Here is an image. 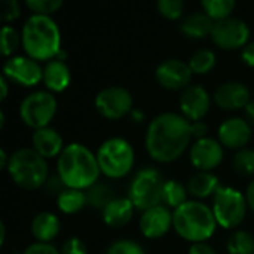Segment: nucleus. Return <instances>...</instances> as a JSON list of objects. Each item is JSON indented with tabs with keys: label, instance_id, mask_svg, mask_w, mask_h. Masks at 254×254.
I'll return each mask as SVG.
<instances>
[{
	"label": "nucleus",
	"instance_id": "7",
	"mask_svg": "<svg viewBox=\"0 0 254 254\" xmlns=\"http://www.w3.org/2000/svg\"><path fill=\"white\" fill-rule=\"evenodd\" d=\"M165 180L155 168L140 170L129 185V199L138 210H150L164 201Z\"/></svg>",
	"mask_w": 254,
	"mask_h": 254
},
{
	"label": "nucleus",
	"instance_id": "46",
	"mask_svg": "<svg viewBox=\"0 0 254 254\" xmlns=\"http://www.w3.org/2000/svg\"><path fill=\"white\" fill-rule=\"evenodd\" d=\"M4 240H6V226L4 223H0V244L1 246L4 244Z\"/></svg>",
	"mask_w": 254,
	"mask_h": 254
},
{
	"label": "nucleus",
	"instance_id": "34",
	"mask_svg": "<svg viewBox=\"0 0 254 254\" xmlns=\"http://www.w3.org/2000/svg\"><path fill=\"white\" fill-rule=\"evenodd\" d=\"M25 4L37 15H51L63 6V0H27Z\"/></svg>",
	"mask_w": 254,
	"mask_h": 254
},
{
	"label": "nucleus",
	"instance_id": "11",
	"mask_svg": "<svg viewBox=\"0 0 254 254\" xmlns=\"http://www.w3.org/2000/svg\"><path fill=\"white\" fill-rule=\"evenodd\" d=\"M211 39L222 49L244 48L250 39V28L243 19L229 16L214 22Z\"/></svg>",
	"mask_w": 254,
	"mask_h": 254
},
{
	"label": "nucleus",
	"instance_id": "3",
	"mask_svg": "<svg viewBox=\"0 0 254 254\" xmlns=\"http://www.w3.org/2000/svg\"><path fill=\"white\" fill-rule=\"evenodd\" d=\"M22 46L33 60H54L61 52V31L49 15L33 13L21 31Z\"/></svg>",
	"mask_w": 254,
	"mask_h": 254
},
{
	"label": "nucleus",
	"instance_id": "24",
	"mask_svg": "<svg viewBox=\"0 0 254 254\" xmlns=\"http://www.w3.org/2000/svg\"><path fill=\"white\" fill-rule=\"evenodd\" d=\"M219 177L211 171H198L188 183V190L196 198H207L219 190Z\"/></svg>",
	"mask_w": 254,
	"mask_h": 254
},
{
	"label": "nucleus",
	"instance_id": "20",
	"mask_svg": "<svg viewBox=\"0 0 254 254\" xmlns=\"http://www.w3.org/2000/svg\"><path fill=\"white\" fill-rule=\"evenodd\" d=\"M71 80V71L68 68V65L55 58L46 63V65L43 67V82L46 85V88L52 92H61L64 91Z\"/></svg>",
	"mask_w": 254,
	"mask_h": 254
},
{
	"label": "nucleus",
	"instance_id": "21",
	"mask_svg": "<svg viewBox=\"0 0 254 254\" xmlns=\"http://www.w3.org/2000/svg\"><path fill=\"white\" fill-rule=\"evenodd\" d=\"M134 208L129 198H115L103 210V220L110 228H122L131 220Z\"/></svg>",
	"mask_w": 254,
	"mask_h": 254
},
{
	"label": "nucleus",
	"instance_id": "1",
	"mask_svg": "<svg viewBox=\"0 0 254 254\" xmlns=\"http://www.w3.org/2000/svg\"><path fill=\"white\" fill-rule=\"evenodd\" d=\"M192 122L183 115L165 112L150 121L146 131V150L158 162H173L188 149Z\"/></svg>",
	"mask_w": 254,
	"mask_h": 254
},
{
	"label": "nucleus",
	"instance_id": "31",
	"mask_svg": "<svg viewBox=\"0 0 254 254\" xmlns=\"http://www.w3.org/2000/svg\"><path fill=\"white\" fill-rule=\"evenodd\" d=\"M234 168L241 176H253L254 174V150L253 149H241L234 156Z\"/></svg>",
	"mask_w": 254,
	"mask_h": 254
},
{
	"label": "nucleus",
	"instance_id": "42",
	"mask_svg": "<svg viewBox=\"0 0 254 254\" xmlns=\"http://www.w3.org/2000/svg\"><path fill=\"white\" fill-rule=\"evenodd\" d=\"M246 199H247V204L250 207V210L254 213V180L250 182V185L247 186V190H246Z\"/></svg>",
	"mask_w": 254,
	"mask_h": 254
},
{
	"label": "nucleus",
	"instance_id": "17",
	"mask_svg": "<svg viewBox=\"0 0 254 254\" xmlns=\"http://www.w3.org/2000/svg\"><path fill=\"white\" fill-rule=\"evenodd\" d=\"M173 226V213L165 205H158L143 211L140 217V231L146 238L155 240L164 237Z\"/></svg>",
	"mask_w": 254,
	"mask_h": 254
},
{
	"label": "nucleus",
	"instance_id": "30",
	"mask_svg": "<svg viewBox=\"0 0 254 254\" xmlns=\"http://www.w3.org/2000/svg\"><path fill=\"white\" fill-rule=\"evenodd\" d=\"M205 13L216 21L229 18L232 10L235 9V1L234 0H202L201 1Z\"/></svg>",
	"mask_w": 254,
	"mask_h": 254
},
{
	"label": "nucleus",
	"instance_id": "4",
	"mask_svg": "<svg viewBox=\"0 0 254 254\" xmlns=\"http://www.w3.org/2000/svg\"><path fill=\"white\" fill-rule=\"evenodd\" d=\"M173 226L186 241L205 243L217 228L213 208L199 201H188L173 213Z\"/></svg>",
	"mask_w": 254,
	"mask_h": 254
},
{
	"label": "nucleus",
	"instance_id": "12",
	"mask_svg": "<svg viewBox=\"0 0 254 254\" xmlns=\"http://www.w3.org/2000/svg\"><path fill=\"white\" fill-rule=\"evenodd\" d=\"M3 76L9 82H15L22 86H34L43 80V68L30 57H10L3 64Z\"/></svg>",
	"mask_w": 254,
	"mask_h": 254
},
{
	"label": "nucleus",
	"instance_id": "29",
	"mask_svg": "<svg viewBox=\"0 0 254 254\" xmlns=\"http://www.w3.org/2000/svg\"><path fill=\"white\" fill-rule=\"evenodd\" d=\"M229 254H254V238L247 231H237L228 240Z\"/></svg>",
	"mask_w": 254,
	"mask_h": 254
},
{
	"label": "nucleus",
	"instance_id": "47",
	"mask_svg": "<svg viewBox=\"0 0 254 254\" xmlns=\"http://www.w3.org/2000/svg\"><path fill=\"white\" fill-rule=\"evenodd\" d=\"M3 125H4V112L1 110L0 112V127L3 128Z\"/></svg>",
	"mask_w": 254,
	"mask_h": 254
},
{
	"label": "nucleus",
	"instance_id": "15",
	"mask_svg": "<svg viewBox=\"0 0 254 254\" xmlns=\"http://www.w3.org/2000/svg\"><path fill=\"white\" fill-rule=\"evenodd\" d=\"M182 115L190 122L201 121L211 104V97L208 91L201 85H189L180 95L179 100Z\"/></svg>",
	"mask_w": 254,
	"mask_h": 254
},
{
	"label": "nucleus",
	"instance_id": "28",
	"mask_svg": "<svg viewBox=\"0 0 254 254\" xmlns=\"http://www.w3.org/2000/svg\"><path fill=\"white\" fill-rule=\"evenodd\" d=\"M216 65V54L208 48L198 49L189 60V67L196 74H205Z\"/></svg>",
	"mask_w": 254,
	"mask_h": 254
},
{
	"label": "nucleus",
	"instance_id": "32",
	"mask_svg": "<svg viewBox=\"0 0 254 254\" xmlns=\"http://www.w3.org/2000/svg\"><path fill=\"white\" fill-rule=\"evenodd\" d=\"M19 42H22V39L19 37L18 31H16L13 27L7 25V24H6V25H3V28H1V37H0V43H1V54H3L4 57L12 55V54L16 51V48H18Z\"/></svg>",
	"mask_w": 254,
	"mask_h": 254
},
{
	"label": "nucleus",
	"instance_id": "18",
	"mask_svg": "<svg viewBox=\"0 0 254 254\" xmlns=\"http://www.w3.org/2000/svg\"><path fill=\"white\" fill-rule=\"evenodd\" d=\"M252 138V127L247 119L229 118L219 128V141L229 149H244Z\"/></svg>",
	"mask_w": 254,
	"mask_h": 254
},
{
	"label": "nucleus",
	"instance_id": "41",
	"mask_svg": "<svg viewBox=\"0 0 254 254\" xmlns=\"http://www.w3.org/2000/svg\"><path fill=\"white\" fill-rule=\"evenodd\" d=\"M189 254H216V252L207 243H195V244L190 246Z\"/></svg>",
	"mask_w": 254,
	"mask_h": 254
},
{
	"label": "nucleus",
	"instance_id": "45",
	"mask_svg": "<svg viewBox=\"0 0 254 254\" xmlns=\"http://www.w3.org/2000/svg\"><path fill=\"white\" fill-rule=\"evenodd\" d=\"M9 159H10V156H7L6 150L4 149H0V168L6 170L7 168V164H9Z\"/></svg>",
	"mask_w": 254,
	"mask_h": 254
},
{
	"label": "nucleus",
	"instance_id": "39",
	"mask_svg": "<svg viewBox=\"0 0 254 254\" xmlns=\"http://www.w3.org/2000/svg\"><path fill=\"white\" fill-rule=\"evenodd\" d=\"M241 58H243V61H244L247 65L254 67V40L253 42H249V43L243 48V51H241Z\"/></svg>",
	"mask_w": 254,
	"mask_h": 254
},
{
	"label": "nucleus",
	"instance_id": "33",
	"mask_svg": "<svg viewBox=\"0 0 254 254\" xmlns=\"http://www.w3.org/2000/svg\"><path fill=\"white\" fill-rule=\"evenodd\" d=\"M156 7L162 16L168 19H177L185 10V3L183 0H158Z\"/></svg>",
	"mask_w": 254,
	"mask_h": 254
},
{
	"label": "nucleus",
	"instance_id": "27",
	"mask_svg": "<svg viewBox=\"0 0 254 254\" xmlns=\"http://www.w3.org/2000/svg\"><path fill=\"white\" fill-rule=\"evenodd\" d=\"M113 199H115V196H113L112 188L104 185V183H98L97 182L94 186H91L86 190V202L91 207L104 210L107 207V204H110Z\"/></svg>",
	"mask_w": 254,
	"mask_h": 254
},
{
	"label": "nucleus",
	"instance_id": "38",
	"mask_svg": "<svg viewBox=\"0 0 254 254\" xmlns=\"http://www.w3.org/2000/svg\"><path fill=\"white\" fill-rule=\"evenodd\" d=\"M22 254H61L57 247H54L52 244H46V243H34L31 246H28Z\"/></svg>",
	"mask_w": 254,
	"mask_h": 254
},
{
	"label": "nucleus",
	"instance_id": "19",
	"mask_svg": "<svg viewBox=\"0 0 254 254\" xmlns=\"http://www.w3.org/2000/svg\"><path fill=\"white\" fill-rule=\"evenodd\" d=\"M31 141H33L34 150L39 155H42L45 159L61 155V152L64 150L63 137L60 135V132H57L55 129L49 127L36 129L31 135Z\"/></svg>",
	"mask_w": 254,
	"mask_h": 254
},
{
	"label": "nucleus",
	"instance_id": "26",
	"mask_svg": "<svg viewBox=\"0 0 254 254\" xmlns=\"http://www.w3.org/2000/svg\"><path fill=\"white\" fill-rule=\"evenodd\" d=\"M188 188H185L182 183L176 182V180H168L165 182L164 186V201L168 207H173L174 210H177L179 207H182L183 204L188 202Z\"/></svg>",
	"mask_w": 254,
	"mask_h": 254
},
{
	"label": "nucleus",
	"instance_id": "35",
	"mask_svg": "<svg viewBox=\"0 0 254 254\" xmlns=\"http://www.w3.org/2000/svg\"><path fill=\"white\" fill-rule=\"evenodd\" d=\"M106 254H144V252L137 243L131 240H119L107 249Z\"/></svg>",
	"mask_w": 254,
	"mask_h": 254
},
{
	"label": "nucleus",
	"instance_id": "9",
	"mask_svg": "<svg viewBox=\"0 0 254 254\" xmlns=\"http://www.w3.org/2000/svg\"><path fill=\"white\" fill-rule=\"evenodd\" d=\"M57 113V98L49 91L28 94L19 104V116L34 129L46 128Z\"/></svg>",
	"mask_w": 254,
	"mask_h": 254
},
{
	"label": "nucleus",
	"instance_id": "6",
	"mask_svg": "<svg viewBox=\"0 0 254 254\" xmlns=\"http://www.w3.org/2000/svg\"><path fill=\"white\" fill-rule=\"evenodd\" d=\"M134 147L122 137H112L101 143L97 152V161L104 176L121 179L127 176L134 165Z\"/></svg>",
	"mask_w": 254,
	"mask_h": 254
},
{
	"label": "nucleus",
	"instance_id": "44",
	"mask_svg": "<svg viewBox=\"0 0 254 254\" xmlns=\"http://www.w3.org/2000/svg\"><path fill=\"white\" fill-rule=\"evenodd\" d=\"M7 83H9V80L1 74L0 76V88H1V94H0V98L1 100H4L6 97H7V91H9V86H7Z\"/></svg>",
	"mask_w": 254,
	"mask_h": 254
},
{
	"label": "nucleus",
	"instance_id": "25",
	"mask_svg": "<svg viewBox=\"0 0 254 254\" xmlns=\"http://www.w3.org/2000/svg\"><path fill=\"white\" fill-rule=\"evenodd\" d=\"M86 204V192L71 188H64V190L58 195L57 199L58 208L65 214H74L80 211Z\"/></svg>",
	"mask_w": 254,
	"mask_h": 254
},
{
	"label": "nucleus",
	"instance_id": "43",
	"mask_svg": "<svg viewBox=\"0 0 254 254\" xmlns=\"http://www.w3.org/2000/svg\"><path fill=\"white\" fill-rule=\"evenodd\" d=\"M244 110H246V118H247V122H249L250 125H254V101H250Z\"/></svg>",
	"mask_w": 254,
	"mask_h": 254
},
{
	"label": "nucleus",
	"instance_id": "23",
	"mask_svg": "<svg viewBox=\"0 0 254 254\" xmlns=\"http://www.w3.org/2000/svg\"><path fill=\"white\" fill-rule=\"evenodd\" d=\"M213 27L214 21L205 12H193L182 21L180 31L189 39H204L211 36Z\"/></svg>",
	"mask_w": 254,
	"mask_h": 254
},
{
	"label": "nucleus",
	"instance_id": "40",
	"mask_svg": "<svg viewBox=\"0 0 254 254\" xmlns=\"http://www.w3.org/2000/svg\"><path fill=\"white\" fill-rule=\"evenodd\" d=\"M207 132H208V127L205 122L202 121L192 122V137H196V140H199L207 137Z\"/></svg>",
	"mask_w": 254,
	"mask_h": 254
},
{
	"label": "nucleus",
	"instance_id": "2",
	"mask_svg": "<svg viewBox=\"0 0 254 254\" xmlns=\"http://www.w3.org/2000/svg\"><path fill=\"white\" fill-rule=\"evenodd\" d=\"M58 177L65 188L71 189H89L100 177V165L97 155H94L86 146L80 143H71L64 147L58 158Z\"/></svg>",
	"mask_w": 254,
	"mask_h": 254
},
{
	"label": "nucleus",
	"instance_id": "16",
	"mask_svg": "<svg viewBox=\"0 0 254 254\" xmlns=\"http://www.w3.org/2000/svg\"><path fill=\"white\" fill-rule=\"evenodd\" d=\"M213 98L214 103L223 110H238L247 107V104L252 101V94L247 85L231 80L219 85Z\"/></svg>",
	"mask_w": 254,
	"mask_h": 254
},
{
	"label": "nucleus",
	"instance_id": "14",
	"mask_svg": "<svg viewBox=\"0 0 254 254\" xmlns=\"http://www.w3.org/2000/svg\"><path fill=\"white\" fill-rule=\"evenodd\" d=\"M223 161V144L219 140L204 137L190 147V162L199 171H211Z\"/></svg>",
	"mask_w": 254,
	"mask_h": 254
},
{
	"label": "nucleus",
	"instance_id": "37",
	"mask_svg": "<svg viewBox=\"0 0 254 254\" xmlns=\"http://www.w3.org/2000/svg\"><path fill=\"white\" fill-rule=\"evenodd\" d=\"M61 254H88L86 253V246L83 244L82 240H79L77 237H73V238H68L61 250H60Z\"/></svg>",
	"mask_w": 254,
	"mask_h": 254
},
{
	"label": "nucleus",
	"instance_id": "10",
	"mask_svg": "<svg viewBox=\"0 0 254 254\" xmlns=\"http://www.w3.org/2000/svg\"><path fill=\"white\" fill-rule=\"evenodd\" d=\"M95 109L107 119H121L132 112V95L124 86H107L97 94Z\"/></svg>",
	"mask_w": 254,
	"mask_h": 254
},
{
	"label": "nucleus",
	"instance_id": "8",
	"mask_svg": "<svg viewBox=\"0 0 254 254\" xmlns=\"http://www.w3.org/2000/svg\"><path fill=\"white\" fill-rule=\"evenodd\" d=\"M247 207L249 204L246 195L234 188L220 186L219 190L214 193L213 213L217 225L225 229H232L238 226L246 217Z\"/></svg>",
	"mask_w": 254,
	"mask_h": 254
},
{
	"label": "nucleus",
	"instance_id": "5",
	"mask_svg": "<svg viewBox=\"0 0 254 254\" xmlns=\"http://www.w3.org/2000/svg\"><path fill=\"white\" fill-rule=\"evenodd\" d=\"M7 173L12 180L25 190H34L46 185L49 168L46 159L34 149H18L10 155Z\"/></svg>",
	"mask_w": 254,
	"mask_h": 254
},
{
	"label": "nucleus",
	"instance_id": "22",
	"mask_svg": "<svg viewBox=\"0 0 254 254\" xmlns=\"http://www.w3.org/2000/svg\"><path fill=\"white\" fill-rule=\"evenodd\" d=\"M60 219L49 211H42L31 220V234L37 240V243L51 244V241L60 234Z\"/></svg>",
	"mask_w": 254,
	"mask_h": 254
},
{
	"label": "nucleus",
	"instance_id": "13",
	"mask_svg": "<svg viewBox=\"0 0 254 254\" xmlns=\"http://www.w3.org/2000/svg\"><path fill=\"white\" fill-rule=\"evenodd\" d=\"M193 71L189 63L177 58L164 60L155 70L156 80L167 89H186L190 85Z\"/></svg>",
	"mask_w": 254,
	"mask_h": 254
},
{
	"label": "nucleus",
	"instance_id": "36",
	"mask_svg": "<svg viewBox=\"0 0 254 254\" xmlns=\"http://www.w3.org/2000/svg\"><path fill=\"white\" fill-rule=\"evenodd\" d=\"M21 15V4L16 0H6L1 3V19L13 21Z\"/></svg>",
	"mask_w": 254,
	"mask_h": 254
}]
</instances>
